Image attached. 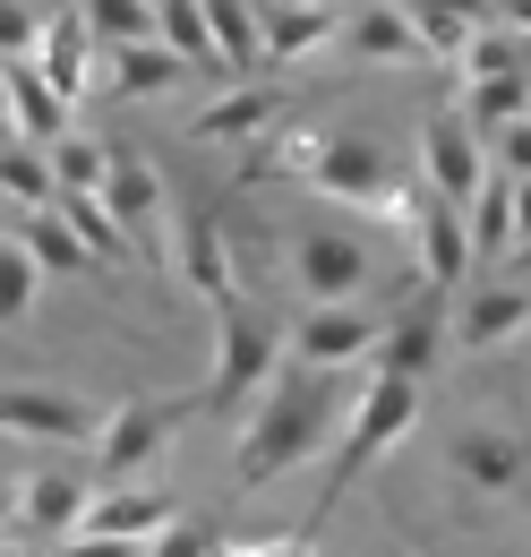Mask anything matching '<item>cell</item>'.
I'll return each instance as SVG.
<instances>
[{"label": "cell", "mask_w": 531, "mask_h": 557, "mask_svg": "<svg viewBox=\"0 0 531 557\" xmlns=\"http://www.w3.org/2000/svg\"><path fill=\"white\" fill-rule=\"evenodd\" d=\"M52 557H146V541H112V532H69Z\"/></svg>", "instance_id": "74e56055"}, {"label": "cell", "mask_w": 531, "mask_h": 557, "mask_svg": "<svg viewBox=\"0 0 531 557\" xmlns=\"http://www.w3.org/2000/svg\"><path fill=\"white\" fill-rule=\"evenodd\" d=\"M86 9V26H95V44L103 52H121V44H155V0H77Z\"/></svg>", "instance_id": "d6a6232c"}, {"label": "cell", "mask_w": 531, "mask_h": 557, "mask_svg": "<svg viewBox=\"0 0 531 557\" xmlns=\"http://www.w3.org/2000/svg\"><path fill=\"white\" fill-rule=\"evenodd\" d=\"M172 77H189V61L163 52V44H121V52H103V95H112V103H146V95H163Z\"/></svg>", "instance_id": "603a6c76"}, {"label": "cell", "mask_w": 531, "mask_h": 557, "mask_svg": "<svg viewBox=\"0 0 531 557\" xmlns=\"http://www.w3.org/2000/svg\"><path fill=\"white\" fill-rule=\"evenodd\" d=\"M464 223H471V258L480 267H497L506 249H515V181L489 163V181H480V198L464 207Z\"/></svg>", "instance_id": "cb8c5ba5"}, {"label": "cell", "mask_w": 531, "mask_h": 557, "mask_svg": "<svg viewBox=\"0 0 531 557\" xmlns=\"http://www.w3.org/2000/svg\"><path fill=\"white\" fill-rule=\"evenodd\" d=\"M103 420L86 395H61V386H0V429L9 437H35V446H103Z\"/></svg>", "instance_id": "8992f818"}, {"label": "cell", "mask_w": 531, "mask_h": 557, "mask_svg": "<svg viewBox=\"0 0 531 557\" xmlns=\"http://www.w3.org/2000/svg\"><path fill=\"white\" fill-rule=\"evenodd\" d=\"M334 35H343V9H274L266 17V61H300Z\"/></svg>", "instance_id": "f546056e"}, {"label": "cell", "mask_w": 531, "mask_h": 557, "mask_svg": "<svg viewBox=\"0 0 531 557\" xmlns=\"http://www.w3.org/2000/svg\"><path fill=\"white\" fill-rule=\"evenodd\" d=\"M411 420H420V386H411V377H369L360 412L343 420V446H334V472H326V488H318V515L300 523L309 541H318V523L343 506V488L360 481V472H369L386 446H403V437H411Z\"/></svg>", "instance_id": "7a4b0ae2"}, {"label": "cell", "mask_w": 531, "mask_h": 557, "mask_svg": "<svg viewBox=\"0 0 531 557\" xmlns=\"http://www.w3.org/2000/svg\"><path fill=\"white\" fill-rule=\"evenodd\" d=\"M52 214H61L69 232H77V240L95 249V267H137V240L121 232V214L103 207V198H61Z\"/></svg>", "instance_id": "4316f807"}, {"label": "cell", "mask_w": 531, "mask_h": 557, "mask_svg": "<svg viewBox=\"0 0 531 557\" xmlns=\"http://www.w3.org/2000/svg\"><path fill=\"white\" fill-rule=\"evenodd\" d=\"M292 283H300L318 309H334V300H351V292L369 283V249H360L351 232L318 223V232H300V249H292Z\"/></svg>", "instance_id": "9c48e42d"}, {"label": "cell", "mask_w": 531, "mask_h": 557, "mask_svg": "<svg viewBox=\"0 0 531 557\" xmlns=\"http://www.w3.org/2000/svg\"><path fill=\"white\" fill-rule=\"evenodd\" d=\"M464 121L480 129V138L531 121V77H471V86H464Z\"/></svg>", "instance_id": "83f0119b"}, {"label": "cell", "mask_w": 531, "mask_h": 557, "mask_svg": "<svg viewBox=\"0 0 531 557\" xmlns=\"http://www.w3.org/2000/svg\"><path fill=\"white\" fill-rule=\"evenodd\" d=\"M9 515H17V488H9V481H0V523H9Z\"/></svg>", "instance_id": "ee69618b"}, {"label": "cell", "mask_w": 531, "mask_h": 557, "mask_svg": "<svg viewBox=\"0 0 531 557\" xmlns=\"http://www.w3.org/2000/svg\"><path fill=\"white\" fill-rule=\"evenodd\" d=\"M44 52V17L26 9V0H0V70H17V61H35Z\"/></svg>", "instance_id": "e575fe53"}, {"label": "cell", "mask_w": 531, "mask_h": 557, "mask_svg": "<svg viewBox=\"0 0 531 557\" xmlns=\"http://www.w3.org/2000/svg\"><path fill=\"white\" fill-rule=\"evenodd\" d=\"M378 335H386V318H369V309L334 300V309H309V318L292 326V360H300V369H343V360L378 351Z\"/></svg>", "instance_id": "30bf717a"}, {"label": "cell", "mask_w": 531, "mask_h": 557, "mask_svg": "<svg viewBox=\"0 0 531 557\" xmlns=\"http://www.w3.org/2000/svg\"><path fill=\"white\" fill-rule=\"evenodd\" d=\"M523 326H531V283H480L464 300V318H455V344L497 351L506 335H523Z\"/></svg>", "instance_id": "ac0fdd59"}, {"label": "cell", "mask_w": 531, "mask_h": 557, "mask_svg": "<svg viewBox=\"0 0 531 557\" xmlns=\"http://www.w3.org/2000/svg\"><path fill=\"white\" fill-rule=\"evenodd\" d=\"M420 172H429V189H437L446 207H471L480 181H489V138L471 129L464 112H437L429 138H420Z\"/></svg>", "instance_id": "52a82bcc"}, {"label": "cell", "mask_w": 531, "mask_h": 557, "mask_svg": "<svg viewBox=\"0 0 531 557\" xmlns=\"http://www.w3.org/2000/svg\"><path fill=\"white\" fill-rule=\"evenodd\" d=\"M86 506H95V481H77V472H61V463H44V472L17 481V523L44 532V541H69V532L86 523Z\"/></svg>", "instance_id": "4fadbf2b"}, {"label": "cell", "mask_w": 531, "mask_h": 557, "mask_svg": "<svg viewBox=\"0 0 531 557\" xmlns=\"http://www.w3.org/2000/svg\"><path fill=\"white\" fill-rule=\"evenodd\" d=\"M0 198L26 214L61 207V172H52V154L44 146H0Z\"/></svg>", "instance_id": "484cf974"}, {"label": "cell", "mask_w": 531, "mask_h": 557, "mask_svg": "<svg viewBox=\"0 0 531 557\" xmlns=\"http://www.w3.org/2000/svg\"><path fill=\"white\" fill-rule=\"evenodd\" d=\"M35 283H44V267H35L26 240L9 232V240H0V318H26V309H35Z\"/></svg>", "instance_id": "836d02e7"}, {"label": "cell", "mask_w": 531, "mask_h": 557, "mask_svg": "<svg viewBox=\"0 0 531 557\" xmlns=\"http://www.w3.org/2000/svg\"><path fill=\"white\" fill-rule=\"evenodd\" d=\"M9 121H17V146H61L69 138V103L52 95V77L35 61L9 70Z\"/></svg>", "instance_id": "7402d4cb"}, {"label": "cell", "mask_w": 531, "mask_h": 557, "mask_svg": "<svg viewBox=\"0 0 531 557\" xmlns=\"http://www.w3.org/2000/svg\"><path fill=\"white\" fill-rule=\"evenodd\" d=\"M214 557H318L309 532H283V541H249V549H214Z\"/></svg>", "instance_id": "f35d334b"}, {"label": "cell", "mask_w": 531, "mask_h": 557, "mask_svg": "<svg viewBox=\"0 0 531 557\" xmlns=\"http://www.w3.org/2000/svg\"><path fill=\"white\" fill-rule=\"evenodd\" d=\"M420 258H429V292H446V283H464L480 258H471V223L464 207H446L437 189H429V207H420Z\"/></svg>", "instance_id": "44dd1931"}, {"label": "cell", "mask_w": 531, "mask_h": 557, "mask_svg": "<svg viewBox=\"0 0 531 557\" xmlns=\"http://www.w3.org/2000/svg\"><path fill=\"white\" fill-rule=\"evenodd\" d=\"M274 121H283V86H232V95H214L198 121H189V138L240 146V138H266Z\"/></svg>", "instance_id": "ffe728a7"}, {"label": "cell", "mask_w": 531, "mask_h": 557, "mask_svg": "<svg viewBox=\"0 0 531 557\" xmlns=\"http://www.w3.org/2000/svg\"><path fill=\"white\" fill-rule=\"evenodd\" d=\"M95 52H103V44H95L86 9L69 0V9L44 17V52H35V70L52 77V95H61V103H77V95H86V70H95Z\"/></svg>", "instance_id": "2e32d148"}, {"label": "cell", "mask_w": 531, "mask_h": 557, "mask_svg": "<svg viewBox=\"0 0 531 557\" xmlns=\"http://www.w3.org/2000/svg\"><path fill=\"white\" fill-rule=\"evenodd\" d=\"M334 412H343V386L326 369H283L266 386L258 420L240 429V488H266V481H283L292 463H309L334 437Z\"/></svg>", "instance_id": "6da1fadb"}, {"label": "cell", "mask_w": 531, "mask_h": 557, "mask_svg": "<svg viewBox=\"0 0 531 557\" xmlns=\"http://www.w3.org/2000/svg\"><path fill=\"white\" fill-rule=\"evenodd\" d=\"M155 9H163V17H155V44H163V52H181L189 70H214V61H223V52H214V26H206L198 0H155Z\"/></svg>", "instance_id": "4dcf8cb0"}, {"label": "cell", "mask_w": 531, "mask_h": 557, "mask_svg": "<svg viewBox=\"0 0 531 557\" xmlns=\"http://www.w3.org/2000/svg\"><path fill=\"white\" fill-rule=\"evenodd\" d=\"M172 515H181L172 488H95V506H86L77 532H112V541H146V549H155V532H163Z\"/></svg>", "instance_id": "e0dca14e"}, {"label": "cell", "mask_w": 531, "mask_h": 557, "mask_svg": "<svg viewBox=\"0 0 531 557\" xmlns=\"http://www.w3.org/2000/svg\"><path fill=\"white\" fill-rule=\"evenodd\" d=\"M198 412H206V395H137V404H121L103 420V446H95V488H129L172 446V429Z\"/></svg>", "instance_id": "5b68a950"}, {"label": "cell", "mask_w": 531, "mask_h": 557, "mask_svg": "<svg viewBox=\"0 0 531 557\" xmlns=\"http://www.w3.org/2000/svg\"><path fill=\"white\" fill-rule=\"evenodd\" d=\"M497 154H489V163H497V172H506V181H531V121H515V129H497Z\"/></svg>", "instance_id": "8d00e7d4"}, {"label": "cell", "mask_w": 531, "mask_h": 557, "mask_svg": "<svg viewBox=\"0 0 531 557\" xmlns=\"http://www.w3.org/2000/svg\"><path fill=\"white\" fill-rule=\"evenodd\" d=\"M283 9H334V0H283Z\"/></svg>", "instance_id": "f6af8a7d"}, {"label": "cell", "mask_w": 531, "mask_h": 557, "mask_svg": "<svg viewBox=\"0 0 531 557\" xmlns=\"http://www.w3.org/2000/svg\"><path fill=\"white\" fill-rule=\"evenodd\" d=\"M0 557H35V549H0Z\"/></svg>", "instance_id": "bcb514c9"}, {"label": "cell", "mask_w": 531, "mask_h": 557, "mask_svg": "<svg viewBox=\"0 0 531 557\" xmlns=\"http://www.w3.org/2000/svg\"><path fill=\"white\" fill-rule=\"evenodd\" d=\"M103 207L121 214V232L137 240V267L155 258V214H163V181L137 146H112V181H103Z\"/></svg>", "instance_id": "7c38bea8"}, {"label": "cell", "mask_w": 531, "mask_h": 557, "mask_svg": "<svg viewBox=\"0 0 531 557\" xmlns=\"http://www.w3.org/2000/svg\"><path fill=\"white\" fill-rule=\"evenodd\" d=\"M343 44H351L360 61H378V70H420V61H429V44H420V26H411L403 0H360V9L343 17Z\"/></svg>", "instance_id": "8fae6325"}, {"label": "cell", "mask_w": 531, "mask_h": 557, "mask_svg": "<svg viewBox=\"0 0 531 557\" xmlns=\"http://www.w3.org/2000/svg\"><path fill=\"white\" fill-rule=\"evenodd\" d=\"M198 9H206V26H214L223 70L249 77V70L266 61V17H258V0H198Z\"/></svg>", "instance_id": "d4e9b609"}, {"label": "cell", "mask_w": 531, "mask_h": 557, "mask_svg": "<svg viewBox=\"0 0 531 557\" xmlns=\"http://www.w3.org/2000/svg\"><path fill=\"white\" fill-rule=\"evenodd\" d=\"M309 189L326 198V207H360V214H395L420 232V207H411V189L395 181V163H386V146L378 138H326L309 154Z\"/></svg>", "instance_id": "277c9868"}, {"label": "cell", "mask_w": 531, "mask_h": 557, "mask_svg": "<svg viewBox=\"0 0 531 557\" xmlns=\"http://www.w3.org/2000/svg\"><path fill=\"white\" fill-rule=\"evenodd\" d=\"M0 138L17 146V121H9V70H0Z\"/></svg>", "instance_id": "b9f144b4"}, {"label": "cell", "mask_w": 531, "mask_h": 557, "mask_svg": "<svg viewBox=\"0 0 531 557\" xmlns=\"http://www.w3.org/2000/svg\"><path fill=\"white\" fill-rule=\"evenodd\" d=\"M181 283L198 292L206 309H232V300H240V275H232V249H223V214H214V198H189V207H181Z\"/></svg>", "instance_id": "ba28073f"}, {"label": "cell", "mask_w": 531, "mask_h": 557, "mask_svg": "<svg viewBox=\"0 0 531 557\" xmlns=\"http://www.w3.org/2000/svg\"><path fill=\"white\" fill-rule=\"evenodd\" d=\"M17 223H26V207H9V198H0V240H9V232H17Z\"/></svg>", "instance_id": "7bdbcfd3"}, {"label": "cell", "mask_w": 531, "mask_h": 557, "mask_svg": "<svg viewBox=\"0 0 531 557\" xmlns=\"http://www.w3.org/2000/svg\"><path fill=\"white\" fill-rule=\"evenodd\" d=\"M497 17H506L515 35H531V0H497Z\"/></svg>", "instance_id": "60d3db41"}, {"label": "cell", "mask_w": 531, "mask_h": 557, "mask_svg": "<svg viewBox=\"0 0 531 557\" xmlns=\"http://www.w3.org/2000/svg\"><path fill=\"white\" fill-rule=\"evenodd\" d=\"M283 326L266 318V309H249V300H232V309H214V377H206V412H232L240 395H258V386H274L283 377Z\"/></svg>", "instance_id": "3957f363"}, {"label": "cell", "mask_w": 531, "mask_h": 557, "mask_svg": "<svg viewBox=\"0 0 531 557\" xmlns=\"http://www.w3.org/2000/svg\"><path fill=\"white\" fill-rule=\"evenodd\" d=\"M515 240H531V181H515Z\"/></svg>", "instance_id": "ab89813d"}, {"label": "cell", "mask_w": 531, "mask_h": 557, "mask_svg": "<svg viewBox=\"0 0 531 557\" xmlns=\"http://www.w3.org/2000/svg\"><path fill=\"white\" fill-rule=\"evenodd\" d=\"M214 549H223V541H214L206 515H172V523L155 532V549H146V557H214Z\"/></svg>", "instance_id": "d590c367"}, {"label": "cell", "mask_w": 531, "mask_h": 557, "mask_svg": "<svg viewBox=\"0 0 531 557\" xmlns=\"http://www.w3.org/2000/svg\"><path fill=\"white\" fill-rule=\"evenodd\" d=\"M52 154V172H61V198H103V181H112V146L103 138H77L69 129L61 146H44Z\"/></svg>", "instance_id": "1f68e13d"}, {"label": "cell", "mask_w": 531, "mask_h": 557, "mask_svg": "<svg viewBox=\"0 0 531 557\" xmlns=\"http://www.w3.org/2000/svg\"><path fill=\"white\" fill-rule=\"evenodd\" d=\"M403 9H411V26H420L429 61H464L471 44L489 35V17H497V0H403Z\"/></svg>", "instance_id": "d6986e66"}, {"label": "cell", "mask_w": 531, "mask_h": 557, "mask_svg": "<svg viewBox=\"0 0 531 557\" xmlns=\"http://www.w3.org/2000/svg\"><path fill=\"white\" fill-rule=\"evenodd\" d=\"M437 344H446V326H437V292H411L403 300V318H386V335H378V377H411L420 386V369L437 360Z\"/></svg>", "instance_id": "5bb4252c"}, {"label": "cell", "mask_w": 531, "mask_h": 557, "mask_svg": "<svg viewBox=\"0 0 531 557\" xmlns=\"http://www.w3.org/2000/svg\"><path fill=\"white\" fill-rule=\"evenodd\" d=\"M446 463H455L471 488H515V481L531 472V446L515 437V429L471 420V429H455V437H446Z\"/></svg>", "instance_id": "9a60e30c"}, {"label": "cell", "mask_w": 531, "mask_h": 557, "mask_svg": "<svg viewBox=\"0 0 531 557\" xmlns=\"http://www.w3.org/2000/svg\"><path fill=\"white\" fill-rule=\"evenodd\" d=\"M17 240H26V258H35L44 275H86V267H95V249H86V240H77V232H69L52 207L26 214V223H17Z\"/></svg>", "instance_id": "f1b7e54d"}]
</instances>
